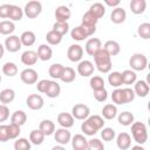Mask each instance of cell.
<instances>
[{
	"label": "cell",
	"instance_id": "obj_1",
	"mask_svg": "<svg viewBox=\"0 0 150 150\" xmlns=\"http://www.w3.org/2000/svg\"><path fill=\"white\" fill-rule=\"evenodd\" d=\"M94 61H95V64L97 67V69L105 74V73H109L111 70V67H112V63H111V57L109 56V54L103 49L101 48L95 55H94Z\"/></svg>",
	"mask_w": 150,
	"mask_h": 150
},
{
	"label": "cell",
	"instance_id": "obj_2",
	"mask_svg": "<svg viewBox=\"0 0 150 150\" xmlns=\"http://www.w3.org/2000/svg\"><path fill=\"white\" fill-rule=\"evenodd\" d=\"M131 135L138 144H144L148 139L146 125L142 122H134L131 124Z\"/></svg>",
	"mask_w": 150,
	"mask_h": 150
},
{
	"label": "cell",
	"instance_id": "obj_3",
	"mask_svg": "<svg viewBox=\"0 0 150 150\" xmlns=\"http://www.w3.org/2000/svg\"><path fill=\"white\" fill-rule=\"evenodd\" d=\"M129 64H130V67H131V69L134 71H142L148 66V59H146L145 55L139 54V53H136V54H134L130 57Z\"/></svg>",
	"mask_w": 150,
	"mask_h": 150
},
{
	"label": "cell",
	"instance_id": "obj_4",
	"mask_svg": "<svg viewBox=\"0 0 150 150\" xmlns=\"http://www.w3.org/2000/svg\"><path fill=\"white\" fill-rule=\"evenodd\" d=\"M42 12V5L40 1H36V0H33V1H28L25 6V9H23V13L27 18L29 19H35L38 18Z\"/></svg>",
	"mask_w": 150,
	"mask_h": 150
},
{
	"label": "cell",
	"instance_id": "obj_5",
	"mask_svg": "<svg viewBox=\"0 0 150 150\" xmlns=\"http://www.w3.org/2000/svg\"><path fill=\"white\" fill-rule=\"evenodd\" d=\"M89 115H90V109L88 105L83 103L75 104L71 109V116L76 120H86L89 117Z\"/></svg>",
	"mask_w": 150,
	"mask_h": 150
},
{
	"label": "cell",
	"instance_id": "obj_6",
	"mask_svg": "<svg viewBox=\"0 0 150 150\" xmlns=\"http://www.w3.org/2000/svg\"><path fill=\"white\" fill-rule=\"evenodd\" d=\"M22 45L20 41V38L16 35H9L8 38H6L5 40V48L9 52V53H15L19 52L21 49Z\"/></svg>",
	"mask_w": 150,
	"mask_h": 150
},
{
	"label": "cell",
	"instance_id": "obj_7",
	"mask_svg": "<svg viewBox=\"0 0 150 150\" xmlns=\"http://www.w3.org/2000/svg\"><path fill=\"white\" fill-rule=\"evenodd\" d=\"M26 104L32 110H40L43 107L45 101H43V98H42L41 95H39V94H32V95H29L27 97Z\"/></svg>",
	"mask_w": 150,
	"mask_h": 150
},
{
	"label": "cell",
	"instance_id": "obj_8",
	"mask_svg": "<svg viewBox=\"0 0 150 150\" xmlns=\"http://www.w3.org/2000/svg\"><path fill=\"white\" fill-rule=\"evenodd\" d=\"M20 79L26 84H34L38 81V71L33 68H26L21 71Z\"/></svg>",
	"mask_w": 150,
	"mask_h": 150
},
{
	"label": "cell",
	"instance_id": "obj_9",
	"mask_svg": "<svg viewBox=\"0 0 150 150\" xmlns=\"http://www.w3.org/2000/svg\"><path fill=\"white\" fill-rule=\"evenodd\" d=\"M54 138L55 141L61 144V145H66L67 143H69V141L71 139V135H70V131L66 128H60V129H56L54 131Z\"/></svg>",
	"mask_w": 150,
	"mask_h": 150
},
{
	"label": "cell",
	"instance_id": "obj_10",
	"mask_svg": "<svg viewBox=\"0 0 150 150\" xmlns=\"http://www.w3.org/2000/svg\"><path fill=\"white\" fill-rule=\"evenodd\" d=\"M67 56L71 62H79L83 56V48L80 45H71L67 50Z\"/></svg>",
	"mask_w": 150,
	"mask_h": 150
},
{
	"label": "cell",
	"instance_id": "obj_11",
	"mask_svg": "<svg viewBox=\"0 0 150 150\" xmlns=\"http://www.w3.org/2000/svg\"><path fill=\"white\" fill-rule=\"evenodd\" d=\"M84 48H86V52H87L88 55L94 56V55L102 48V42H101V40L97 39V38H91V39H89V40L87 41Z\"/></svg>",
	"mask_w": 150,
	"mask_h": 150
},
{
	"label": "cell",
	"instance_id": "obj_12",
	"mask_svg": "<svg viewBox=\"0 0 150 150\" xmlns=\"http://www.w3.org/2000/svg\"><path fill=\"white\" fill-rule=\"evenodd\" d=\"M77 73L83 77H88L94 73V64L88 60L81 61L77 66Z\"/></svg>",
	"mask_w": 150,
	"mask_h": 150
},
{
	"label": "cell",
	"instance_id": "obj_13",
	"mask_svg": "<svg viewBox=\"0 0 150 150\" xmlns=\"http://www.w3.org/2000/svg\"><path fill=\"white\" fill-rule=\"evenodd\" d=\"M71 12L67 6H59L55 9V19L56 22H67L68 19L70 18Z\"/></svg>",
	"mask_w": 150,
	"mask_h": 150
},
{
	"label": "cell",
	"instance_id": "obj_14",
	"mask_svg": "<svg viewBox=\"0 0 150 150\" xmlns=\"http://www.w3.org/2000/svg\"><path fill=\"white\" fill-rule=\"evenodd\" d=\"M87 145L88 139L81 134H76L71 138V146L74 150H87Z\"/></svg>",
	"mask_w": 150,
	"mask_h": 150
},
{
	"label": "cell",
	"instance_id": "obj_15",
	"mask_svg": "<svg viewBox=\"0 0 150 150\" xmlns=\"http://www.w3.org/2000/svg\"><path fill=\"white\" fill-rule=\"evenodd\" d=\"M57 123L62 128H66V129L71 128L74 125V117L69 112H60L57 115Z\"/></svg>",
	"mask_w": 150,
	"mask_h": 150
},
{
	"label": "cell",
	"instance_id": "obj_16",
	"mask_svg": "<svg viewBox=\"0 0 150 150\" xmlns=\"http://www.w3.org/2000/svg\"><path fill=\"white\" fill-rule=\"evenodd\" d=\"M125 18H127V13H125V11L122 7L114 8L112 12H111V14H110V20L114 23H116V25L124 22L125 21Z\"/></svg>",
	"mask_w": 150,
	"mask_h": 150
},
{
	"label": "cell",
	"instance_id": "obj_17",
	"mask_svg": "<svg viewBox=\"0 0 150 150\" xmlns=\"http://www.w3.org/2000/svg\"><path fill=\"white\" fill-rule=\"evenodd\" d=\"M116 144L121 150H127L131 145V137L128 132H121L116 138Z\"/></svg>",
	"mask_w": 150,
	"mask_h": 150
},
{
	"label": "cell",
	"instance_id": "obj_18",
	"mask_svg": "<svg viewBox=\"0 0 150 150\" xmlns=\"http://www.w3.org/2000/svg\"><path fill=\"white\" fill-rule=\"evenodd\" d=\"M38 54L34 50H26L21 55V62L26 66H34L38 62Z\"/></svg>",
	"mask_w": 150,
	"mask_h": 150
},
{
	"label": "cell",
	"instance_id": "obj_19",
	"mask_svg": "<svg viewBox=\"0 0 150 150\" xmlns=\"http://www.w3.org/2000/svg\"><path fill=\"white\" fill-rule=\"evenodd\" d=\"M134 93H135V95H137L139 97H145L149 94V84H148V82H145L143 80L136 81L135 88H134Z\"/></svg>",
	"mask_w": 150,
	"mask_h": 150
},
{
	"label": "cell",
	"instance_id": "obj_20",
	"mask_svg": "<svg viewBox=\"0 0 150 150\" xmlns=\"http://www.w3.org/2000/svg\"><path fill=\"white\" fill-rule=\"evenodd\" d=\"M103 49L109 54V56H115L117 55L120 52H121V47H120V43L117 41H114V40H109L104 43L103 46Z\"/></svg>",
	"mask_w": 150,
	"mask_h": 150
},
{
	"label": "cell",
	"instance_id": "obj_21",
	"mask_svg": "<svg viewBox=\"0 0 150 150\" xmlns=\"http://www.w3.org/2000/svg\"><path fill=\"white\" fill-rule=\"evenodd\" d=\"M36 54H38V57L41 61H48V60L52 59L53 50H52V48L48 45H40L39 48H38Z\"/></svg>",
	"mask_w": 150,
	"mask_h": 150
},
{
	"label": "cell",
	"instance_id": "obj_22",
	"mask_svg": "<svg viewBox=\"0 0 150 150\" xmlns=\"http://www.w3.org/2000/svg\"><path fill=\"white\" fill-rule=\"evenodd\" d=\"M60 91H61L60 84L56 81H50L49 80V83H48V87H47L45 94L50 98H55V97H57L60 95Z\"/></svg>",
	"mask_w": 150,
	"mask_h": 150
},
{
	"label": "cell",
	"instance_id": "obj_23",
	"mask_svg": "<svg viewBox=\"0 0 150 150\" xmlns=\"http://www.w3.org/2000/svg\"><path fill=\"white\" fill-rule=\"evenodd\" d=\"M35 34L32 32V30H26L21 34L20 36V41H21V45L22 46H26V47H30L35 43Z\"/></svg>",
	"mask_w": 150,
	"mask_h": 150
},
{
	"label": "cell",
	"instance_id": "obj_24",
	"mask_svg": "<svg viewBox=\"0 0 150 150\" xmlns=\"http://www.w3.org/2000/svg\"><path fill=\"white\" fill-rule=\"evenodd\" d=\"M26 121H27V115H26V112L23 110H16V111H14L13 115H12V117H11V123L16 124L19 127L23 125L26 123Z\"/></svg>",
	"mask_w": 150,
	"mask_h": 150
},
{
	"label": "cell",
	"instance_id": "obj_25",
	"mask_svg": "<svg viewBox=\"0 0 150 150\" xmlns=\"http://www.w3.org/2000/svg\"><path fill=\"white\" fill-rule=\"evenodd\" d=\"M15 98V91L13 89H9V88H6L4 90L0 91V102L2 104H8L11 102H13Z\"/></svg>",
	"mask_w": 150,
	"mask_h": 150
},
{
	"label": "cell",
	"instance_id": "obj_26",
	"mask_svg": "<svg viewBox=\"0 0 150 150\" xmlns=\"http://www.w3.org/2000/svg\"><path fill=\"white\" fill-rule=\"evenodd\" d=\"M39 129L45 134V136H49V135L54 134V131H55V124L50 120H43V121H41V123L39 125Z\"/></svg>",
	"mask_w": 150,
	"mask_h": 150
},
{
	"label": "cell",
	"instance_id": "obj_27",
	"mask_svg": "<svg viewBox=\"0 0 150 150\" xmlns=\"http://www.w3.org/2000/svg\"><path fill=\"white\" fill-rule=\"evenodd\" d=\"M121 79H122V84H132L136 82L137 75L134 70L127 69V70L121 73Z\"/></svg>",
	"mask_w": 150,
	"mask_h": 150
},
{
	"label": "cell",
	"instance_id": "obj_28",
	"mask_svg": "<svg viewBox=\"0 0 150 150\" xmlns=\"http://www.w3.org/2000/svg\"><path fill=\"white\" fill-rule=\"evenodd\" d=\"M146 1L145 0H131L130 2V9L134 14H142L145 11Z\"/></svg>",
	"mask_w": 150,
	"mask_h": 150
},
{
	"label": "cell",
	"instance_id": "obj_29",
	"mask_svg": "<svg viewBox=\"0 0 150 150\" xmlns=\"http://www.w3.org/2000/svg\"><path fill=\"white\" fill-rule=\"evenodd\" d=\"M117 115V108L115 104H105L102 109V116L105 120H114Z\"/></svg>",
	"mask_w": 150,
	"mask_h": 150
},
{
	"label": "cell",
	"instance_id": "obj_30",
	"mask_svg": "<svg viewBox=\"0 0 150 150\" xmlns=\"http://www.w3.org/2000/svg\"><path fill=\"white\" fill-rule=\"evenodd\" d=\"M45 137H46L45 134L40 129H35V130H32L29 134V142L35 145H40L45 141Z\"/></svg>",
	"mask_w": 150,
	"mask_h": 150
},
{
	"label": "cell",
	"instance_id": "obj_31",
	"mask_svg": "<svg viewBox=\"0 0 150 150\" xmlns=\"http://www.w3.org/2000/svg\"><path fill=\"white\" fill-rule=\"evenodd\" d=\"M88 12H90V13L98 20L100 18H102V16L104 15V13H105V7H104L103 4H101V2H95V4H93V5L90 6V8H89Z\"/></svg>",
	"mask_w": 150,
	"mask_h": 150
},
{
	"label": "cell",
	"instance_id": "obj_32",
	"mask_svg": "<svg viewBox=\"0 0 150 150\" xmlns=\"http://www.w3.org/2000/svg\"><path fill=\"white\" fill-rule=\"evenodd\" d=\"M75 70L71 68V67H64L63 68V71H62V75L60 77V80L64 83H70L75 80Z\"/></svg>",
	"mask_w": 150,
	"mask_h": 150
},
{
	"label": "cell",
	"instance_id": "obj_33",
	"mask_svg": "<svg viewBox=\"0 0 150 150\" xmlns=\"http://www.w3.org/2000/svg\"><path fill=\"white\" fill-rule=\"evenodd\" d=\"M14 30H15V25L13 23V21L4 20V21L0 22V34H2V35H11Z\"/></svg>",
	"mask_w": 150,
	"mask_h": 150
},
{
	"label": "cell",
	"instance_id": "obj_34",
	"mask_svg": "<svg viewBox=\"0 0 150 150\" xmlns=\"http://www.w3.org/2000/svg\"><path fill=\"white\" fill-rule=\"evenodd\" d=\"M23 16V9H21L19 6L16 5H11V9H9V15L8 18L13 21H20Z\"/></svg>",
	"mask_w": 150,
	"mask_h": 150
},
{
	"label": "cell",
	"instance_id": "obj_35",
	"mask_svg": "<svg viewBox=\"0 0 150 150\" xmlns=\"http://www.w3.org/2000/svg\"><path fill=\"white\" fill-rule=\"evenodd\" d=\"M134 120H135V117L130 111H123L118 115V122H120V124H122L124 127L131 125L134 123Z\"/></svg>",
	"mask_w": 150,
	"mask_h": 150
},
{
	"label": "cell",
	"instance_id": "obj_36",
	"mask_svg": "<svg viewBox=\"0 0 150 150\" xmlns=\"http://www.w3.org/2000/svg\"><path fill=\"white\" fill-rule=\"evenodd\" d=\"M2 73L6 76L13 77V76H15L18 74V66L14 62H6L2 66Z\"/></svg>",
	"mask_w": 150,
	"mask_h": 150
},
{
	"label": "cell",
	"instance_id": "obj_37",
	"mask_svg": "<svg viewBox=\"0 0 150 150\" xmlns=\"http://www.w3.org/2000/svg\"><path fill=\"white\" fill-rule=\"evenodd\" d=\"M63 66L61 63H53L49 69H48V73L50 75V77L53 79H60L61 75H62V71H63Z\"/></svg>",
	"mask_w": 150,
	"mask_h": 150
},
{
	"label": "cell",
	"instance_id": "obj_38",
	"mask_svg": "<svg viewBox=\"0 0 150 150\" xmlns=\"http://www.w3.org/2000/svg\"><path fill=\"white\" fill-rule=\"evenodd\" d=\"M108 82L111 87L118 88L122 84V79H121V73L118 71H112L108 75Z\"/></svg>",
	"mask_w": 150,
	"mask_h": 150
},
{
	"label": "cell",
	"instance_id": "obj_39",
	"mask_svg": "<svg viewBox=\"0 0 150 150\" xmlns=\"http://www.w3.org/2000/svg\"><path fill=\"white\" fill-rule=\"evenodd\" d=\"M87 121L98 131L100 129H102L103 128V125H104V120L100 116V115H93V116H89L88 118H87Z\"/></svg>",
	"mask_w": 150,
	"mask_h": 150
},
{
	"label": "cell",
	"instance_id": "obj_40",
	"mask_svg": "<svg viewBox=\"0 0 150 150\" xmlns=\"http://www.w3.org/2000/svg\"><path fill=\"white\" fill-rule=\"evenodd\" d=\"M137 33L138 35L144 39V40H148L150 39V23L149 22H144V23H141L137 28Z\"/></svg>",
	"mask_w": 150,
	"mask_h": 150
},
{
	"label": "cell",
	"instance_id": "obj_41",
	"mask_svg": "<svg viewBox=\"0 0 150 150\" xmlns=\"http://www.w3.org/2000/svg\"><path fill=\"white\" fill-rule=\"evenodd\" d=\"M46 40H47V42L49 45L55 46V45H59L62 41V36L60 34H57L56 32H54V30H49L46 34Z\"/></svg>",
	"mask_w": 150,
	"mask_h": 150
},
{
	"label": "cell",
	"instance_id": "obj_42",
	"mask_svg": "<svg viewBox=\"0 0 150 150\" xmlns=\"http://www.w3.org/2000/svg\"><path fill=\"white\" fill-rule=\"evenodd\" d=\"M89 84H90V88L94 91H96V90H100V89H103L104 88V80L101 76H97L96 75V76H93L90 79Z\"/></svg>",
	"mask_w": 150,
	"mask_h": 150
},
{
	"label": "cell",
	"instance_id": "obj_43",
	"mask_svg": "<svg viewBox=\"0 0 150 150\" xmlns=\"http://www.w3.org/2000/svg\"><path fill=\"white\" fill-rule=\"evenodd\" d=\"M70 36H71V39L75 40V41H83L86 38H88V36L86 35V33L83 32V29L81 28V26H77V27L73 28L71 32H70Z\"/></svg>",
	"mask_w": 150,
	"mask_h": 150
},
{
	"label": "cell",
	"instance_id": "obj_44",
	"mask_svg": "<svg viewBox=\"0 0 150 150\" xmlns=\"http://www.w3.org/2000/svg\"><path fill=\"white\" fill-rule=\"evenodd\" d=\"M52 30H54V32H56L57 34H60L61 36H63L64 34L68 33V30H69V25H68V22H55V23L53 25V29H52Z\"/></svg>",
	"mask_w": 150,
	"mask_h": 150
},
{
	"label": "cell",
	"instance_id": "obj_45",
	"mask_svg": "<svg viewBox=\"0 0 150 150\" xmlns=\"http://www.w3.org/2000/svg\"><path fill=\"white\" fill-rule=\"evenodd\" d=\"M14 150H30V142L27 138H19L14 143Z\"/></svg>",
	"mask_w": 150,
	"mask_h": 150
},
{
	"label": "cell",
	"instance_id": "obj_46",
	"mask_svg": "<svg viewBox=\"0 0 150 150\" xmlns=\"http://www.w3.org/2000/svg\"><path fill=\"white\" fill-rule=\"evenodd\" d=\"M111 100H112V102L116 103V104H125V103H124L123 90L120 89V88L115 89V90L112 91V94H111Z\"/></svg>",
	"mask_w": 150,
	"mask_h": 150
},
{
	"label": "cell",
	"instance_id": "obj_47",
	"mask_svg": "<svg viewBox=\"0 0 150 150\" xmlns=\"http://www.w3.org/2000/svg\"><path fill=\"white\" fill-rule=\"evenodd\" d=\"M87 150H104V145H103L102 141H100L98 138H93V139L88 141Z\"/></svg>",
	"mask_w": 150,
	"mask_h": 150
},
{
	"label": "cell",
	"instance_id": "obj_48",
	"mask_svg": "<svg viewBox=\"0 0 150 150\" xmlns=\"http://www.w3.org/2000/svg\"><path fill=\"white\" fill-rule=\"evenodd\" d=\"M81 130L83 131L84 135H88V136H94V135L97 132V130H96L87 120L81 124Z\"/></svg>",
	"mask_w": 150,
	"mask_h": 150
},
{
	"label": "cell",
	"instance_id": "obj_49",
	"mask_svg": "<svg viewBox=\"0 0 150 150\" xmlns=\"http://www.w3.org/2000/svg\"><path fill=\"white\" fill-rule=\"evenodd\" d=\"M7 130H8V137H9V139H15L19 135H20V127L19 125H16V124H13V123H11V124H8L7 125Z\"/></svg>",
	"mask_w": 150,
	"mask_h": 150
},
{
	"label": "cell",
	"instance_id": "obj_50",
	"mask_svg": "<svg viewBox=\"0 0 150 150\" xmlns=\"http://www.w3.org/2000/svg\"><path fill=\"white\" fill-rule=\"evenodd\" d=\"M101 137L103 138V141L110 142L115 138V130L112 128H103L101 131Z\"/></svg>",
	"mask_w": 150,
	"mask_h": 150
},
{
	"label": "cell",
	"instance_id": "obj_51",
	"mask_svg": "<svg viewBox=\"0 0 150 150\" xmlns=\"http://www.w3.org/2000/svg\"><path fill=\"white\" fill-rule=\"evenodd\" d=\"M97 21H98V20H97L90 12H86V13L83 14V16H82V23H84V25L96 26Z\"/></svg>",
	"mask_w": 150,
	"mask_h": 150
},
{
	"label": "cell",
	"instance_id": "obj_52",
	"mask_svg": "<svg viewBox=\"0 0 150 150\" xmlns=\"http://www.w3.org/2000/svg\"><path fill=\"white\" fill-rule=\"evenodd\" d=\"M94 97L97 102H104L108 98V91L105 90V88L96 90V91H94Z\"/></svg>",
	"mask_w": 150,
	"mask_h": 150
},
{
	"label": "cell",
	"instance_id": "obj_53",
	"mask_svg": "<svg viewBox=\"0 0 150 150\" xmlns=\"http://www.w3.org/2000/svg\"><path fill=\"white\" fill-rule=\"evenodd\" d=\"M123 90V95H124V103H130L134 101L135 98V93L131 88H124Z\"/></svg>",
	"mask_w": 150,
	"mask_h": 150
},
{
	"label": "cell",
	"instance_id": "obj_54",
	"mask_svg": "<svg viewBox=\"0 0 150 150\" xmlns=\"http://www.w3.org/2000/svg\"><path fill=\"white\" fill-rule=\"evenodd\" d=\"M9 117V109L5 104H0V122H5Z\"/></svg>",
	"mask_w": 150,
	"mask_h": 150
},
{
	"label": "cell",
	"instance_id": "obj_55",
	"mask_svg": "<svg viewBox=\"0 0 150 150\" xmlns=\"http://www.w3.org/2000/svg\"><path fill=\"white\" fill-rule=\"evenodd\" d=\"M7 141H9L7 125L1 124V125H0V142H7Z\"/></svg>",
	"mask_w": 150,
	"mask_h": 150
},
{
	"label": "cell",
	"instance_id": "obj_56",
	"mask_svg": "<svg viewBox=\"0 0 150 150\" xmlns=\"http://www.w3.org/2000/svg\"><path fill=\"white\" fill-rule=\"evenodd\" d=\"M9 9H11V5L9 4H4L0 6V18L6 19L9 15Z\"/></svg>",
	"mask_w": 150,
	"mask_h": 150
},
{
	"label": "cell",
	"instance_id": "obj_57",
	"mask_svg": "<svg viewBox=\"0 0 150 150\" xmlns=\"http://www.w3.org/2000/svg\"><path fill=\"white\" fill-rule=\"evenodd\" d=\"M81 28L83 29V32L86 33L87 36H90V35H93L96 32V26H90V25L81 23Z\"/></svg>",
	"mask_w": 150,
	"mask_h": 150
},
{
	"label": "cell",
	"instance_id": "obj_58",
	"mask_svg": "<svg viewBox=\"0 0 150 150\" xmlns=\"http://www.w3.org/2000/svg\"><path fill=\"white\" fill-rule=\"evenodd\" d=\"M48 83H49V80H46V79L39 81L38 84H36L38 90H39L40 93H43V94H45V91H46V89H47V87H48Z\"/></svg>",
	"mask_w": 150,
	"mask_h": 150
},
{
	"label": "cell",
	"instance_id": "obj_59",
	"mask_svg": "<svg viewBox=\"0 0 150 150\" xmlns=\"http://www.w3.org/2000/svg\"><path fill=\"white\" fill-rule=\"evenodd\" d=\"M104 2H105V5H108L110 7H118V5L121 4L120 0H105Z\"/></svg>",
	"mask_w": 150,
	"mask_h": 150
},
{
	"label": "cell",
	"instance_id": "obj_60",
	"mask_svg": "<svg viewBox=\"0 0 150 150\" xmlns=\"http://www.w3.org/2000/svg\"><path fill=\"white\" fill-rule=\"evenodd\" d=\"M131 150H145V149H144L142 145L138 144V145H134V146H131Z\"/></svg>",
	"mask_w": 150,
	"mask_h": 150
},
{
	"label": "cell",
	"instance_id": "obj_61",
	"mask_svg": "<svg viewBox=\"0 0 150 150\" xmlns=\"http://www.w3.org/2000/svg\"><path fill=\"white\" fill-rule=\"evenodd\" d=\"M52 150H66V148H63V145H55L52 148Z\"/></svg>",
	"mask_w": 150,
	"mask_h": 150
},
{
	"label": "cell",
	"instance_id": "obj_62",
	"mask_svg": "<svg viewBox=\"0 0 150 150\" xmlns=\"http://www.w3.org/2000/svg\"><path fill=\"white\" fill-rule=\"evenodd\" d=\"M4 53H5V47L0 43V59H2V56H4Z\"/></svg>",
	"mask_w": 150,
	"mask_h": 150
},
{
	"label": "cell",
	"instance_id": "obj_63",
	"mask_svg": "<svg viewBox=\"0 0 150 150\" xmlns=\"http://www.w3.org/2000/svg\"><path fill=\"white\" fill-rule=\"evenodd\" d=\"M0 82H1V75H0Z\"/></svg>",
	"mask_w": 150,
	"mask_h": 150
}]
</instances>
